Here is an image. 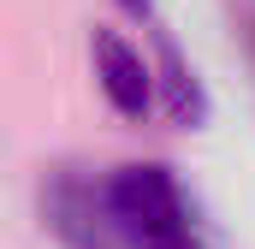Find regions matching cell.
Wrapping results in <instances>:
<instances>
[{
  "instance_id": "6da1fadb",
  "label": "cell",
  "mask_w": 255,
  "mask_h": 249,
  "mask_svg": "<svg viewBox=\"0 0 255 249\" xmlns=\"http://www.w3.org/2000/svg\"><path fill=\"white\" fill-rule=\"evenodd\" d=\"M107 202L113 232L130 249H214L196 202L184 196L172 160L160 154H125L107 166Z\"/></svg>"
},
{
  "instance_id": "7a4b0ae2",
  "label": "cell",
  "mask_w": 255,
  "mask_h": 249,
  "mask_svg": "<svg viewBox=\"0 0 255 249\" xmlns=\"http://www.w3.org/2000/svg\"><path fill=\"white\" fill-rule=\"evenodd\" d=\"M36 208L71 249H119L113 202H107V166L89 160H48L36 178Z\"/></svg>"
},
{
  "instance_id": "3957f363",
  "label": "cell",
  "mask_w": 255,
  "mask_h": 249,
  "mask_svg": "<svg viewBox=\"0 0 255 249\" xmlns=\"http://www.w3.org/2000/svg\"><path fill=\"white\" fill-rule=\"evenodd\" d=\"M89 54H95V77H101V89L119 113H148L154 107V95H160L154 65L142 60V48L119 24H89Z\"/></svg>"
},
{
  "instance_id": "277c9868",
  "label": "cell",
  "mask_w": 255,
  "mask_h": 249,
  "mask_svg": "<svg viewBox=\"0 0 255 249\" xmlns=\"http://www.w3.org/2000/svg\"><path fill=\"white\" fill-rule=\"evenodd\" d=\"M154 83H160V101L178 113V119H202V107H208V95H202V77H196V65L178 54V42L154 24Z\"/></svg>"
},
{
  "instance_id": "5b68a950",
  "label": "cell",
  "mask_w": 255,
  "mask_h": 249,
  "mask_svg": "<svg viewBox=\"0 0 255 249\" xmlns=\"http://www.w3.org/2000/svg\"><path fill=\"white\" fill-rule=\"evenodd\" d=\"M244 42H250V54H255V0L244 6Z\"/></svg>"
},
{
  "instance_id": "8992f818",
  "label": "cell",
  "mask_w": 255,
  "mask_h": 249,
  "mask_svg": "<svg viewBox=\"0 0 255 249\" xmlns=\"http://www.w3.org/2000/svg\"><path fill=\"white\" fill-rule=\"evenodd\" d=\"M125 6H130V12H148V0H125Z\"/></svg>"
}]
</instances>
